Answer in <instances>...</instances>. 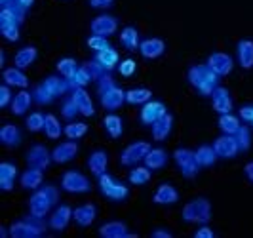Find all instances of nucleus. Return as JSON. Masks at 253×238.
I'll return each mask as SVG.
<instances>
[{
    "label": "nucleus",
    "mask_w": 253,
    "mask_h": 238,
    "mask_svg": "<svg viewBox=\"0 0 253 238\" xmlns=\"http://www.w3.org/2000/svg\"><path fill=\"white\" fill-rule=\"evenodd\" d=\"M0 25H21V21L8 8H2L0 10Z\"/></svg>",
    "instance_id": "nucleus-53"
},
{
    "label": "nucleus",
    "mask_w": 253,
    "mask_h": 238,
    "mask_svg": "<svg viewBox=\"0 0 253 238\" xmlns=\"http://www.w3.org/2000/svg\"><path fill=\"white\" fill-rule=\"evenodd\" d=\"M208 65L213 69V73H217L219 76H227L232 73V67H234V61L232 57L225 53V51H215L208 57Z\"/></svg>",
    "instance_id": "nucleus-13"
},
{
    "label": "nucleus",
    "mask_w": 253,
    "mask_h": 238,
    "mask_svg": "<svg viewBox=\"0 0 253 238\" xmlns=\"http://www.w3.org/2000/svg\"><path fill=\"white\" fill-rule=\"evenodd\" d=\"M19 2H21V4L25 6V8H31V6L35 4V0H19Z\"/></svg>",
    "instance_id": "nucleus-61"
},
{
    "label": "nucleus",
    "mask_w": 253,
    "mask_h": 238,
    "mask_svg": "<svg viewBox=\"0 0 253 238\" xmlns=\"http://www.w3.org/2000/svg\"><path fill=\"white\" fill-rule=\"evenodd\" d=\"M95 61L101 63L107 71H113L114 67H118V63H120V55L114 48H109V50L95 51Z\"/></svg>",
    "instance_id": "nucleus-36"
},
{
    "label": "nucleus",
    "mask_w": 253,
    "mask_h": 238,
    "mask_svg": "<svg viewBox=\"0 0 253 238\" xmlns=\"http://www.w3.org/2000/svg\"><path fill=\"white\" fill-rule=\"evenodd\" d=\"M194 152H196V160L200 164V168H210V166H213V164L217 162V158H219L215 149H213L211 145H202V147H198Z\"/></svg>",
    "instance_id": "nucleus-33"
},
{
    "label": "nucleus",
    "mask_w": 253,
    "mask_h": 238,
    "mask_svg": "<svg viewBox=\"0 0 253 238\" xmlns=\"http://www.w3.org/2000/svg\"><path fill=\"white\" fill-rule=\"evenodd\" d=\"M240 118L244 122H253V105H244V107H240Z\"/></svg>",
    "instance_id": "nucleus-57"
},
{
    "label": "nucleus",
    "mask_w": 253,
    "mask_h": 238,
    "mask_svg": "<svg viewBox=\"0 0 253 238\" xmlns=\"http://www.w3.org/2000/svg\"><path fill=\"white\" fill-rule=\"evenodd\" d=\"M71 219H73V210H71V206L61 204L59 208H55V212L51 213L48 225H50L53 231H65L67 225L71 223Z\"/></svg>",
    "instance_id": "nucleus-18"
},
{
    "label": "nucleus",
    "mask_w": 253,
    "mask_h": 238,
    "mask_svg": "<svg viewBox=\"0 0 253 238\" xmlns=\"http://www.w3.org/2000/svg\"><path fill=\"white\" fill-rule=\"evenodd\" d=\"M252 126H253V122H252Z\"/></svg>",
    "instance_id": "nucleus-64"
},
{
    "label": "nucleus",
    "mask_w": 253,
    "mask_h": 238,
    "mask_svg": "<svg viewBox=\"0 0 253 238\" xmlns=\"http://www.w3.org/2000/svg\"><path fill=\"white\" fill-rule=\"evenodd\" d=\"M107 166H109V156H107L105 150H95V152L89 154L88 168L95 177L103 176V174L107 172Z\"/></svg>",
    "instance_id": "nucleus-26"
},
{
    "label": "nucleus",
    "mask_w": 253,
    "mask_h": 238,
    "mask_svg": "<svg viewBox=\"0 0 253 238\" xmlns=\"http://www.w3.org/2000/svg\"><path fill=\"white\" fill-rule=\"evenodd\" d=\"M194 238H215V233H213V229H210L208 225H202L194 233Z\"/></svg>",
    "instance_id": "nucleus-56"
},
{
    "label": "nucleus",
    "mask_w": 253,
    "mask_h": 238,
    "mask_svg": "<svg viewBox=\"0 0 253 238\" xmlns=\"http://www.w3.org/2000/svg\"><path fill=\"white\" fill-rule=\"evenodd\" d=\"M63 134L69 139H80L88 134V124L86 122H69V124L63 128Z\"/></svg>",
    "instance_id": "nucleus-42"
},
{
    "label": "nucleus",
    "mask_w": 253,
    "mask_h": 238,
    "mask_svg": "<svg viewBox=\"0 0 253 238\" xmlns=\"http://www.w3.org/2000/svg\"><path fill=\"white\" fill-rule=\"evenodd\" d=\"M82 67L86 69L89 73V76H91V80H101L103 76L107 75V73H111V71H107L105 67H103L99 61H86V63H82Z\"/></svg>",
    "instance_id": "nucleus-47"
},
{
    "label": "nucleus",
    "mask_w": 253,
    "mask_h": 238,
    "mask_svg": "<svg viewBox=\"0 0 253 238\" xmlns=\"http://www.w3.org/2000/svg\"><path fill=\"white\" fill-rule=\"evenodd\" d=\"M0 141L6 147H17L21 143V132L13 124H4L0 128Z\"/></svg>",
    "instance_id": "nucleus-30"
},
{
    "label": "nucleus",
    "mask_w": 253,
    "mask_h": 238,
    "mask_svg": "<svg viewBox=\"0 0 253 238\" xmlns=\"http://www.w3.org/2000/svg\"><path fill=\"white\" fill-rule=\"evenodd\" d=\"M12 90H10V86L4 82L2 86H0V107H8V105H12Z\"/></svg>",
    "instance_id": "nucleus-54"
},
{
    "label": "nucleus",
    "mask_w": 253,
    "mask_h": 238,
    "mask_svg": "<svg viewBox=\"0 0 253 238\" xmlns=\"http://www.w3.org/2000/svg\"><path fill=\"white\" fill-rule=\"evenodd\" d=\"M171 128H173V116L169 113H166L160 120H156L152 124V138L156 139V141H164V139L169 138Z\"/></svg>",
    "instance_id": "nucleus-25"
},
{
    "label": "nucleus",
    "mask_w": 253,
    "mask_h": 238,
    "mask_svg": "<svg viewBox=\"0 0 253 238\" xmlns=\"http://www.w3.org/2000/svg\"><path fill=\"white\" fill-rule=\"evenodd\" d=\"M91 35H99V37H111L116 33L118 29V19L113 17V15H97L93 21H91Z\"/></svg>",
    "instance_id": "nucleus-11"
},
{
    "label": "nucleus",
    "mask_w": 253,
    "mask_h": 238,
    "mask_svg": "<svg viewBox=\"0 0 253 238\" xmlns=\"http://www.w3.org/2000/svg\"><path fill=\"white\" fill-rule=\"evenodd\" d=\"M8 2H10V0H0V4H2V6H4V4H8Z\"/></svg>",
    "instance_id": "nucleus-63"
},
{
    "label": "nucleus",
    "mask_w": 253,
    "mask_h": 238,
    "mask_svg": "<svg viewBox=\"0 0 253 238\" xmlns=\"http://www.w3.org/2000/svg\"><path fill=\"white\" fill-rule=\"evenodd\" d=\"M145 166L147 168H151L152 172L154 170H160V168H164L166 164H168V152L164 149H151L147 152V156H145Z\"/></svg>",
    "instance_id": "nucleus-31"
},
{
    "label": "nucleus",
    "mask_w": 253,
    "mask_h": 238,
    "mask_svg": "<svg viewBox=\"0 0 253 238\" xmlns=\"http://www.w3.org/2000/svg\"><path fill=\"white\" fill-rule=\"evenodd\" d=\"M219 78L221 76L213 73V69L208 63L206 65H192L189 69V82L202 95H211L213 94V90L219 86Z\"/></svg>",
    "instance_id": "nucleus-1"
},
{
    "label": "nucleus",
    "mask_w": 253,
    "mask_h": 238,
    "mask_svg": "<svg viewBox=\"0 0 253 238\" xmlns=\"http://www.w3.org/2000/svg\"><path fill=\"white\" fill-rule=\"evenodd\" d=\"M126 103V92L118 86L107 90L105 94H101V105L107 111H116Z\"/></svg>",
    "instance_id": "nucleus-16"
},
{
    "label": "nucleus",
    "mask_w": 253,
    "mask_h": 238,
    "mask_svg": "<svg viewBox=\"0 0 253 238\" xmlns=\"http://www.w3.org/2000/svg\"><path fill=\"white\" fill-rule=\"evenodd\" d=\"M91 8H97V10H103V8H109L114 0H88Z\"/></svg>",
    "instance_id": "nucleus-58"
},
{
    "label": "nucleus",
    "mask_w": 253,
    "mask_h": 238,
    "mask_svg": "<svg viewBox=\"0 0 253 238\" xmlns=\"http://www.w3.org/2000/svg\"><path fill=\"white\" fill-rule=\"evenodd\" d=\"M44 122H46V114L42 113H33L27 116L25 120V126L29 132H33V134H37L40 130H44Z\"/></svg>",
    "instance_id": "nucleus-46"
},
{
    "label": "nucleus",
    "mask_w": 253,
    "mask_h": 238,
    "mask_svg": "<svg viewBox=\"0 0 253 238\" xmlns=\"http://www.w3.org/2000/svg\"><path fill=\"white\" fill-rule=\"evenodd\" d=\"M135 71H137V63L133 59H122L118 63V73L122 76H131Z\"/></svg>",
    "instance_id": "nucleus-52"
},
{
    "label": "nucleus",
    "mask_w": 253,
    "mask_h": 238,
    "mask_svg": "<svg viewBox=\"0 0 253 238\" xmlns=\"http://www.w3.org/2000/svg\"><path fill=\"white\" fill-rule=\"evenodd\" d=\"M213 149H215L219 158H234V156L240 152V147H238L236 138H234V136H228V134H223L221 138L215 139Z\"/></svg>",
    "instance_id": "nucleus-10"
},
{
    "label": "nucleus",
    "mask_w": 253,
    "mask_h": 238,
    "mask_svg": "<svg viewBox=\"0 0 253 238\" xmlns=\"http://www.w3.org/2000/svg\"><path fill=\"white\" fill-rule=\"evenodd\" d=\"M211 105L219 114L230 113L232 111V97H230L228 90L223 88V86H217L211 94Z\"/></svg>",
    "instance_id": "nucleus-17"
},
{
    "label": "nucleus",
    "mask_w": 253,
    "mask_h": 238,
    "mask_svg": "<svg viewBox=\"0 0 253 238\" xmlns=\"http://www.w3.org/2000/svg\"><path fill=\"white\" fill-rule=\"evenodd\" d=\"M33 99H35V103H38V105H50L55 97L51 95L50 90H48L44 84H42V82H40L37 88L33 90Z\"/></svg>",
    "instance_id": "nucleus-45"
},
{
    "label": "nucleus",
    "mask_w": 253,
    "mask_h": 238,
    "mask_svg": "<svg viewBox=\"0 0 253 238\" xmlns=\"http://www.w3.org/2000/svg\"><path fill=\"white\" fill-rule=\"evenodd\" d=\"M2 37L8 42H17L19 40V25H0Z\"/></svg>",
    "instance_id": "nucleus-51"
},
{
    "label": "nucleus",
    "mask_w": 253,
    "mask_h": 238,
    "mask_svg": "<svg viewBox=\"0 0 253 238\" xmlns=\"http://www.w3.org/2000/svg\"><path fill=\"white\" fill-rule=\"evenodd\" d=\"M75 103L80 109V114L82 116H93L95 114V107H93V101L89 97V94L84 88H76L73 90V95H71Z\"/></svg>",
    "instance_id": "nucleus-23"
},
{
    "label": "nucleus",
    "mask_w": 253,
    "mask_h": 238,
    "mask_svg": "<svg viewBox=\"0 0 253 238\" xmlns=\"http://www.w3.org/2000/svg\"><path fill=\"white\" fill-rule=\"evenodd\" d=\"M27 162H29V166H33V168L46 170L53 162V156H51V152L44 145H33L31 149L27 150Z\"/></svg>",
    "instance_id": "nucleus-9"
},
{
    "label": "nucleus",
    "mask_w": 253,
    "mask_h": 238,
    "mask_svg": "<svg viewBox=\"0 0 253 238\" xmlns=\"http://www.w3.org/2000/svg\"><path fill=\"white\" fill-rule=\"evenodd\" d=\"M139 51L141 55L147 57V59H156L166 51V44L160 38H147V40H141Z\"/></svg>",
    "instance_id": "nucleus-19"
},
{
    "label": "nucleus",
    "mask_w": 253,
    "mask_h": 238,
    "mask_svg": "<svg viewBox=\"0 0 253 238\" xmlns=\"http://www.w3.org/2000/svg\"><path fill=\"white\" fill-rule=\"evenodd\" d=\"M35 59H37V48L25 46L13 55V65L19 69H27V67H31V63H35Z\"/></svg>",
    "instance_id": "nucleus-32"
},
{
    "label": "nucleus",
    "mask_w": 253,
    "mask_h": 238,
    "mask_svg": "<svg viewBox=\"0 0 253 238\" xmlns=\"http://www.w3.org/2000/svg\"><path fill=\"white\" fill-rule=\"evenodd\" d=\"M88 46L93 51H103L111 48V42L107 40V37H99V35H91L88 38Z\"/></svg>",
    "instance_id": "nucleus-49"
},
{
    "label": "nucleus",
    "mask_w": 253,
    "mask_h": 238,
    "mask_svg": "<svg viewBox=\"0 0 253 238\" xmlns=\"http://www.w3.org/2000/svg\"><path fill=\"white\" fill-rule=\"evenodd\" d=\"M78 67H80V65H78L73 57H63V59H59V61H57V65H55L57 73L63 76V78H67V80H69V78H71V76L78 71Z\"/></svg>",
    "instance_id": "nucleus-41"
},
{
    "label": "nucleus",
    "mask_w": 253,
    "mask_h": 238,
    "mask_svg": "<svg viewBox=\"0 0 253 238\" xmlns=\"http://www.w3.org/2000/svg\"><path fill=\"white\" fill-rule=\"evenodd\" d=\"M97 217V208L93 204H84L78 206L76 210H73V219L76 221V225L80 227H89Z\"/></svg>",
    "instance_id": "nucleus-22"
},
{
    "label": "nucleus",
    "mask_w": 253,
    "mask_h": 238,
    "mask_svg": "<svg viewBox=\"0 0 253 238\" xmlns=\"http://www.w3.org/2000/svg\"><path fill=\"white\" fill-rule=\"evenodd\" d=\"M234 138H236V141H238V147H240L242 152L250 150V147H252V134H250V128L240 126V130L234 134Z\"/></svg>",
    "instance_id": "nucleus-48"
},
{
    "label": "nucleus",
    "mask_w": 253,
    "mask_h": 238,
    "mask_svg": "<svg viewBox=\"0 0 253 238\" xmlns=\"http://www.w3.org/2000/svg\"><path fill=\"white\" fill-rule=\"evenodd\" d=\"M4 63H6V53H4V51H0V65L4 67Z\"/></svg>",
    "instance_id": "nucleus-62"
},
{
    "label": "nucleus",
    "mask_w": 253,
    "mask_h": 238,
    "mask_svg": "<svg viewBox=\"0 0 253 238\" xmlns=\"http://www.w3.org/2000/svg\"><path fill=\"white\" fill-rule=\"evenodd\" d=\"M99 235L103 238H137V235L129 233L124 221H109L99 227Z\"/></svg>",
    "instance_id": "nucleus-14"
},
{
    "label": "nucleus",
    "mask_w": 253,
    "mask_h": 238,
    "mask_svg": "<svg viewBox=\"0 0 253 238\" xmlns=\"http://www.w3.org/2000/svg\"><path fill=\"white\" fill-rule=\"evenodd\" d=\"M240 118L238 116H234V114H221L219 116V128H221V132L223 134H228V136H234L238 130H240Z\"/></svg>",
    "instance_id": "nucleus-37"
},
{
    "label": "nucleus",
    "mask_w": 253,
    "mask_h": 238,
    "mask_svg": "<svg viewBox=\"0 0 253 238\" xmlns=\"http://www.w3.org/2000/svg\"><path fill=\"white\" fill-rule=\"evenodd\" d=\"M114 86H116V82H114V78L111 76V73H107L101 80H97V90H99V95H101V94H105L107 90L114 88Z\"/></svg>",
    "instance_id": "nucleus-55"
},
{
    "label": "nucleus",
    "mask_w": 253,
    "mask_h": 238,
    "mask_svg": "<svg viewBox=\"0 0 253 238\" xmlns=\"http://www.w3.org/2000/svg\"><path fill=\"white\" fill-rule=\"evenodd\" d=\"M61 114H63L65 120H73V118H76V114H80V109H78V105L75 103L73 97H71V99H67L63 103V107H61Z\"/></svg>",
    "instance_id": "nucleus-50"
},
{
    "label": "nucleus",
    "mask_w": 253,
    "mask_h": 238,
    "mask_svg": "<svg viewBox=\"0 0 253 238\" xmlns=\"http://www.w3.org/2000/svg\"><path fill=\"white\" fill-rule=\"evenodd\" d=\"M33 94L31 92H27V90H21L19 94H15L12 99V113L15 116H21V114H25L29 111V107H31V103H33Z\"/></svg>",
    "instance_id": "nucleus-29"
},
{
    "label": "nucleus",
    "mask_w": 253,
    "mask_h": 238,
    "mask_svg": "<svg viewBox=\"0 0 253 238\" xmlns=\"http://www.w3.org/2000/svg\"><path fill=\"white\" fill-rule=\"evenodd\" d=\"M168 113L166 105L162 101H147L141 109V122L147 126H152L156 120H160Z\"/></svg>",
    "instance_id": "nucleus-12"
},
{
    "label": "nucleus",
    "mask_w": 253,
    "mask_h": 238,
    "mask_svg": "<svg viewBox=\"0 0 253 238\" xmlns=\"http://www.w3.org/2000/svg\"><path fill=\"white\" fill-rule=\"evenodd\" d=\"M151 168H147V166H137V168H133L131 172H129V183L131 185H145V183H149L151 181Z\"/></svg>",
    "instance_id": "nucleus-40"
},
{
    "label": "nucleus",
    "mask_w": 253,
    "mask_h": 238,
    "mask_svg": "<svg viewBox=\"0 0 253 238\" xmlns=\"http://www.w3.org/2000/svg\"><path fill=\"white\" fill-rule=\"evenodd\" d=\"M183 221L187 223H202L208 225L211 219V204L208 198H194L183 206Z\"/></svg>",
    "instance_id": "nucleus-3"
},
{
    "label": "nucleus",
    "mask_w": 253,
    "mask_h": 238,
    "mask_svg": "<svg viewBox=\"0 0 253 238\" xmlns=\"http://www.w3.org/2000/svg\"><path fill=\"white\" fill-rule=\"evenodd\" d=\"M151 149H152L151 143H147V141H135V143L127 145L126 149L122 150L120 164L122 166H135L137 162H143L145 156H147V152Z\"/></svg>",
    "instance_id": "nucleus-8"
},
{
    "label": "nucleus",
    "mask_w": 253,
    "mask_h": 238,
    "mask_svg": "<svg viewBox=\"0 0 253 238\" xmlns=\"http://www.w3.org/2000/svg\"><path fill=\"white\" fill-rule=\"evenodd\" d=\"M44 134H46L50 139H57L61 134H63V130H61V122L57 120V116H53V114H46Z\"/></svg>",
    "instance_id": "nucleus-43"
},
{
    "label": "nucleus",
    "mask_w": 253,
    "mask_h": 238,
    "mask_svg": "<svg viewBox=\"0 0 253 238\" xmlns=\"http://www.w3.org/2000/svg\"><path fill=\"white\" fill-rule=\"evenodd\" d=\"M19 181H21V187H23V189H31V190H37V189L40 187V185H42V181H44V170L29 166V170H25V172L21 174Z\"/></svg>",
    "instance_id": "nucleus-24"
},
{
    "label": "nucleus",
    "mask_w": 253,
    "mask_h": 238,
    "mask_svg": "<svg viewBox=\"0 0 253 238\" xmlns=\"http://www.w3.org/2000/svg\"><path fill=\"white\" fill-rule=\"evenodd\" d=\"M78 154V145L75 143V139L71 141H65V143H59L55 149L51 150V156H53V162L57 164H67L71 162Z\"/></svg>",
    "instance_id": "nucleus-15"
},
{
    "label": "nucleus",
    "mask_w": 253,
    "mask_h": 238,
    "mask_svg": "<svg viewBox=\"0 0 253 238\" xmlns=\"http://www.w3.org/2000/svg\"><path fill=\"white\" fill-rule=\"evenodd\" d=\"M152 238H171L173 235L169 233V231H166V229H156V231H152L151 233Z\"/></svg>",
    "instance_id": "nucleus-59"
},
{
    "label": "nucleus",
    "mask_w": 253,
    "mask_h": 238,
    "mask_svg": "<svg viewBox=\"0 0 253 238\" xmlns=\"http://www.w3.org/2000/svg\"><path fill=\"white\" fill-rule=\"evenodd\" d=\"M8 229L12 238H38L46 231V223H44V217L31 215L25 221H13Z\"/></svg>",
    "instance_id": "nucleus-4"
},
{
    "label": "nucleus",
    "mask_w": 253,
    "mask_h": 238,
    "mask_svg": "<svg viewBox=\"0 0 253 238\" xmlns=\"http://www.w3.org/2000/svg\"><path fill=\"white\" fill-rule=\"evenodd\" d=\"M99 179V189H101V192L107 196V198H111V200H126L127 194H129V190L124 183H120V181H116L114 177H111L107 172L103 174V176L97 177Z\"/></svg>",
    "instance_id": "nucleus-6"
},
{
    "label": "nucleus",
    "mask_w": 253,
    "mask_h": 238,
    "mask_svg": "<svg viewBox=\"0 0 253 238\" xmlns=\"http://www.w3.org/2000/svg\"><path fill=\"white\" fill-rule=\"evenodd\" d=\"M103 126L107 130V134L113 139H118L124 132V124H122V118L118 114H107L103 118Z\"/></svg>",
    "instance_id": "nucleus-35"
},
{
    "label": "nucleus",
    "mask_w": 253,
    "mask_h": 238,
    "mask_svg": "<svg viewBox=\"0 0 253 238\" xmlns=\"http://www.w3.org/2000/svg\"><path fill=\"white\" fill-rule=\"evenodd\" d=\"M17 177V168L10 162L0 164V189L4 192H10L13 189V181Z\"/></svg>",
    "instance_id": "nucleus-28"
},
{
    "label": "nucleus",
    "mask_w": 253,
    "mask_h": 238,
    "mask_svg": "<svg viewBox=\"0 0 253 238\" xmlns=\"http://www.w3.org/2000/svg\"><path fill=\"white\" fill-rule=\"evenodd\" d=\"M57 202H59V190L53 185H46L37 189L35 194L29 198V212L35 217H46Z\"/></svg>",
    "instance_id": "nucleus-2"
},
{
    "label": "nucleus",
    "mask_w": 253,
    "mask_h": 238,
    "mask_svg": "<svg viewBox=\"0 0 253 238\" xmlns=\"http://www.w3.org/2000/svg\"><path fill=\"white\" fill-rule=\"evenodd\" d=\"M2 78H4V82H6L8 86H15V88H21V90H25L27 86H29V78H27V75L23 73V69H19V67H15V65L4 69Z\"/></svg>",
    "instance_id": "nucleus-21"
},
{
    "label": "nucleus",
    "mask_w": 253,
    "mask_h": 238,
    "mask_svg": "<svg viewBox=\"0 0 253 238\" xmlns=\"http://www.w3.org/2000/svg\"><path fill=\"white\" fill-rule=\"evenodd\" d=\"M238 61L244 69L253 67V40H240L238 42Z\"/></svg>",
    "instance_id": "nucleus-34"
},
{
    "label": "nucleus",
    "mask_w": 253,
    "mask_h": 238,
    "mask_svg": "<svg viewBox=\"0 0 253 238\" xmlns=\"http://www.w3.org/2000/svg\"><path fill=\"white\" fill-rule=\"evenodd\" d=\"M42 84L50 90L53 97H59V95H63V94H67V92L71 90L69 80L63 78V76H55V75L48 76V78H44V80H42Z\"/></svg>",
    "instance_id": "nucleus-27"
},
{
    "label": "nucleus",
    "mask_w": 253,
    "mask_h": 238,
    "mask_svg": "<svg viewBox=\"0 0 253 238\" xmlns=\"http://www.w3.org/2000/svg\"><path fill=\"white\" fill-rule=\"evenodd\" d=\"M61 189L69 194H84L91 189V185L84 174H80L76 170H69V172H65L63 179H61Z\"/></svg>",
    "instance_id": "nucleus-7"
},
{
    "label": "nucleus",
    "mask_w": 253,
    "mask_h": 238,
    "mask_svg": "<svg viewBox=\"0 0 253 238\" xmlns=\"http://www.w3.org/2000/svg\"><path fill=\"white\" fill-rule=\"evenodd\" d=\"M152 92L149 88H133L126 92V103L129 105H145L147 101H151Z\"/></svg>",
    "instance_id": "nucleus-38"
},
{
    "label": "nucleus",
    "mask_w": 253,
    "mask_h": 238,
    "mask_svg": "<svg viewBox=\"0 0 253 238\" xmlns=\"http://www.w3.org/2000/svg\"><path fill=\"white\" fill-rule=\"evenodd\" d=\"M244 174H246V177L250 179L253 183V162H248L246 164V168H244Z\"/></svg>",
    "instance_id": "nucleus-60"
},
{
    "label": "nucleus",
    "mask_w": 253,
    "mask_h": 238,
    "mask_svg": "<svg viewBox=\"0 0 253 238\" xmlns=\"http://www.w3.org/2000/svg\"><path fill=\"white\" fill-rule=\"evenodd\" d=\"M179 200V192L177 189L169 183H162L160 187L156 189L154 196H152V202L154 204H160V206H169V204H175Z\"/></svg>",
    "instance_id": "nucleus-20"
},
{
    "label": "nucleus",
    "mask_w": 253,
    "mask_h": 238,
    "mask_svg": "<svg viewBox=\"0 0 253 238\" xmlns=\"http://www.w3.org/2000/svg\"><path fill=\"white\" fill-rule=\"evenodd\" d=\"M173 160L177 164L179 172L187 179H192V177L198 174V168L200 164L196 160V152L190 149H177L173 152Z\"/></svg>",
    "instance_id": "nucleus-5"
},
{
    "label": "nucleus",
    "mask_w": 253,
    "mask_h": 238,
    "mask_svg": "<svg viewBox=\"0 0 253 238\" xmlns=\"http://www.w3.org/2000/svg\"><path fill=\"white\" fill-rule=\"evenodd\" d=\"M120 42L126 46L127 50H137L141 44L137 29H135V27H126V29H122V33H120Z\"/></svg>",
    "instance_id": "nucleus-39"
},
{
    "label": "nucleus",
    "mask_w": 253,
    "mask_h": 238,
    "mask_svg": "<svg viewBox=\"0 0 253 238\" xmlns=\"http://www.w3.org/2000/svg\"><path fill=\"white\" fill-rule=\"evenodd\" d=\"M89 82H91V76H89V73L80 65L78 67V71H76L75 75L69 78V84H71V92L76 88H84V86H88Z\"/></svg>",
    "instance_id": "nucleus-44"
}]
</instances>
